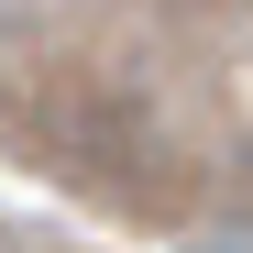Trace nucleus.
<instances>
[{
	"instance_id": "obj_1",
	"label": "nucleus",
	"mask_w": 253,
	"mask_h": 253,
	"mask_svg": "<svg viewBox=\"0 0 253 253\" xmlns=\"http://www.w3.org/2000/svg\"><path fill=\"white\" fill-rule=\"evenodd\" d=\"M198 253H253V242H198Z\"/></svg>"
}]
</instances>
